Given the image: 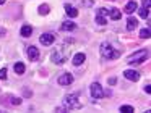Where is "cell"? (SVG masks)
Returning a JSON list of instances; mask_svg holds the SVG:
<instances>
[{"instance_id": "6da1fadb", "label": "cell", "mask_w": 151, "mask_h": 113, "mask_svg": "<svg viewBox=\"0 0 151 113\" xmlns=\"http://www.w3.org/2000/svg\"><path fill=\"white\" fill-rule=\"evenodd\" d=\"M120 53L122 52L117 47H114L111 42H102L101 44V55L107 60H115V58L120 57Z\"/></svg>"}, {"instance_id": "7a4b0ae2", "label": "cell", "mask_w": 151, "mask_h": 113, "mask_svg": "<svg viewBox=\"0 0 151 113\" xmlns=\"http://www.w3.org/2000/svg\"><path fill=\"white\" fill-rule=\"evenodd\" d=\"M63 107H65L67 110H78L81 108V102L78 100V97L76 95H67L65 100H63Z\"/></svg>"}, {"instance_id": "3957f363", "label": "cell", "mask_w": 151, "mask_h": 113, "mask_svg": "<svg viewBox=\"0 0 151 113\" xmlns=\"http://www.w3.org/2000/svg\"><path fill=\"white\" fill-rule=\"evenodd\" d=\"M146 58H148V50H138V52H135V53H132L130 57H128V63L138 65V63H143Z\"/></svg>"}, {"instance_id": "277c9868", "label": "cell", "mask_w": 151, "mask_h": 113, "mask_svg": "<svg viewBox=\"0 0 151 113\" xmlns=\"http://www.w3.org/2000/svg\"><path fill=\"white\" fill-rule=\"evenodd\" d=\"M50 58H52V61L55 65H63V63H65V60H67V50H65V48H59V50L54 52Z\"/></svg>"}, {"instance_id": "5b68a950", "label": "cell", "mask_w": 151, "mask_h": 113, "mask_svg": "<svg viewBox=\"0 0 151 113\" xmlns=\"http://www.w3.org/2000/svg\"><path fill=\"white\" fill-rule=\"evenodd\" d=\"M89 90H91V97L94 100H99V99L104 97V90H102V87H101V84H99V82H93Z\"/></svg>"}, {"instance_id": "8992f818", "label": "cell", "mask_w": 151, "mask_h": 113, "mask_svg": "<svg viewBox=\"0 0 151 113\" xmlns=\"http://www.w3.org/2000/svg\"><path fill=\"white\" fill-rule=\"evenodd\" d=\"M39 42L44 45V47H49V45H52L54 42H55V36H54V34H50V32H46V34H41Z\"/></svg>"}, {"instance_id": "52a82bcc", "label": "cell", "mask_w": 151, "mask_h": 113, "mask_svg": "<svg viewBox=\"0 0 151 113\" xmlns=\"http://www.w3.org/2000/svg\"><path fill=\"white\" fill-rule=\"evenodd\" d=\"M106 15H107V10L106 8H98V11H96V21H98V24H101V26L107 24Z\"/></svg>"}, {"instance_id": "ba28073f", "label": "cell", "mask_w": 151, "mask_h": 113, "mask_svg": "<svg viewBox=\"0 0 151 113\" xmlns=\"http://www.w3.org/2000/svg\"><path fill=\"white\" fill-rule=\"evenodd\" d=\"M57 82H59L60 86H70V84L73 82L72 73H63L62 76H59V81H57Z\"/></svg>"}, {"instance_id": "9c48e42d", "label": "cell", "mask_w": 151, "mask_h": 113, "mask_svg": "<svg viewBox=\"0 0 151 113\" xmlns=\"http://www.w3.org/2000/svg\"><path fill=\"white\" fill-rule=\"evenodd\" d=\"M28 58H29L31 61L39 60V48L34 47V45H29V47H28Z\"/></svg>"}, {"instance_id": "30bf717a", "label": "cell", "mask_w": 151, "mask_h": 113, "mask_svg": "<svg viewBox=\"0 0 151 113\" xmlns=\"http://www.w3.org/2000/svg\"><path fill=\"white\" fill-rule=\"evenodd\" d=\"M124 76L127 77L128 81H138V79H140V73L135 71V70H125L124 71Z\"/></svg>"}, {"instance_id": "8fae6325", "label": "cell", "mask_w": 151, "mask_h": 113, "mask_svg": "<svg viewBox=\"0 0 151 113\" xmlns=\"http://www.w3.org/2000/svg\"><path fill=\"white\" fill-rule=\"evenodd\" d=\"M137 8H138V5H137V2H133V0H130V2L125 5V8H124V11L127 13V15H132L133 11H137Z\"/></svg>"}, {"instance_id": "7c38bea8", "label": "cell", "mask_w": 151, "mask_h": 113, "mask_svg": "<svg viewBox=\"0 0 151 113\" xmlns=\"http://www.w3.org/2000/svg\"><path fill=\"white\" fill-rule=\"evenodd\" d=\"M85 60H86V55L85 53H76L75 57H73V60H72V63L75 65V66H78V65H81V63H85Z\"/></svg>"}, {"instance_id": "4fadbf2b", "label": "cell", "mask_w": 151, "mask_h": 113, "mask_svg": "<svg viewBox=\"0 0 151 113\" xmlns=\"http://www.w3.org/2000/svg\"><path fill=\"white\" fill-rule=\"evenodd\" d=\"M65 13L70 16V18H76V16H78V10H76L75 6H72V5H65Z\"/></svg>"}, {"instance_id": "5bb4252c", "label": "cell", "mask_w": 151, "mask_h": 113, "mask_svg": "<svg viewBox=\"0 0 151 113\" xmlns=\"http://www.w3.org/2000/svg\"><path fill=\"white\" fill-rule=\"evenodd\" d=\"M60 29H62V31H75V29H76V24H75L73 21H65L62 26H60Z\"/></svg>"}, {"instance_id": "9a60e30c", "label": "cell", "mask_w": 151, "mask_h": 113, "mask_svg": "<svg viewBox=\"0 0 151 113\" xmlns=\"http://www.w3.org/2000/svg\"><path fill=\"white\" fill-rule=\"evenodd\" d=\"M138 26V21L137 18H133V16H130V18L127 19V31H133L135 28Z\"/></svg>"}, {"instance_id": "2e32d148", "label": "cell", "mask_w": 151, "mask_h": 113, "mask_svg": "<svg viewBox=\"0 0 151 113\" xmlns=\"http://www.w3.org/2000/svg\"><path fill=\"white\" fill-rule=\"evenodd\" d=\"M20 34L23 36V37H29L31 34H33V28H31L29 24H24L23 28H21V31H20Z\"/></svg>"}, {"instance_id": "e0dca14e", "label": "cell", "mask_w": 151, "mask_h": 113, "mask_svg": "<svg viewBox=\"0 0 151 113\" xmlns=\"http://www.w3.org/2000/svg\"><path fill=\"white\" fill-rule=\"evenodd\" d=\"M15 73L17 74H24V70H26V66H24V63H21V61H18V63H15Z\"/></svg>"}, {"instance_id": "ac0fdd59", "label": "cell", "mask_w": 151, "mask_h": 113, "mask_svg": "<svg viewBox=\"0 0 151 113\" xmlns=\"http://www.w3.org/2000/svg\"><path fill=\"white\" fill-rule=\"evenodd\" d=\"M49 11H50V8H49V5H47V3H42V5L39 6V10H37V13H39V15H42V16L49 15Z\"/></svg>"}, {"instance_id": "d6986e66", "label": "cell", "mask_w": 151, "mask_h": 113, "mask_svg": "<svg viewBox=\"0 0 151 113\" xmlns=\"http://www.w3.org/2000/svg\"><path fill=\"white\" fill-rule=\"evenodd\" d=\"M109 16H111L112 19H120V16H122V13L119 11L117 8H111L109 10Z\"/></svg>"}, {"instance_id": "ffe728a7", "label": "cell", "mask_w": 151, "mask_h": 113, "mask_svg": "<svg viewBox=\"0 0 151 113\" xmlns=\"http://www.w3.org/2000/svg\"><path fill=\"white\" fill-rule=\"evenodd\" d=\"M120 112H122V113H133L135 108H133L132 105H122V107H120Z\"/></svg>"}, {"instance_id": "44dd1931", "label": "cell", "mask_w": 151, "mask_h": 113, "mask_svg": "<svg viewBox=\"0 0 151 113\" xmlns=\"http://www.w3.org/2000/svg\"><path fill=\"white\" fill-rule=\"evenodd\" d=\"M140 37L141 39H148V37H150V28H143V29H141V31H140Z\"/></svg>"}, {"instance_id": "7402d4cb", "label": "cell", "mask_w": 151, "mask_h": 113, "mask_svg": "<svg viewBox=\"0 0 151 113\" xmlns=\"http://www.w3.org/2000/svg\"><path fill=\"white\" fill-rule=\"evenodd\" d=\"M140 16H141V18H148V16H150V10H148L146 6L140 8Z\"/></svg>"}, {"instance_id": "603a6c76", "label": "cell", "mask_w": 151, "mask_h": 113, "mask_svg": "<svg viewBox=\"0 0 151 113\" xmlns=\"http://www.w3.org/2000/svg\"><path fill=\"white\" fill-rule=\"evenodd\" d=\"M10 103H12V105H21V99H20V97H13V95H10Z\"/></svg>"}, {"instance_id": "cb8c5ba5", "label": "cell", "mask_w": 151, "mask_h": 113, "mask_svg": "<svg viewBox=\"0 0 151 113\" xmlns=\"http://www.w3.org/2000/svg\"><path fill=\"white\" fill-rule=\"evenodd\" d=\"M80 3H81V6H86V8H89V6L94 5L93 0H80Z\"/></svg>"}, {"instance_id": "d4e9b609", "label": "cell", "mask_w": 151, "mask_h": 113, "mask_svg": "<svg viewBox=\"0 0 151 113\" xmlns=\"http://www.w3.org/2000/svg\"><path fill=\"white\" fill-rule=\"evenodd\" d=\"M0 79H7V68H2V70H0Z\"/></svg>"}, {"instance_id": "484cf974", "label": "cell", "mask_w": 151, "mask_h": 113, "mask_svg": "<svg viewBox=\"0 0 151 113\" xmlns=\"http://www.w3.org/2000/svg\"><path fill=\"white\" fill-rule=\"evenodd\" d=\"M145 92L146 94H151V86L148 84V86H145Z\"/></svg>"}, {"instance_id": "4316f807", "label": "cell", "mask_w": 151, "mask_h": 113, "mask_svg": "<svg viewBox=\"0 0 151 113\" xmlns=\"http://www.w3.org/2000/svg\"><path fill=\"white\" fill-rule=\"evenodd\" d=\"M65 107H57V108H55V112H60V113H62V112H65Z\"/></svg>"}, {"instance_id": "83f0119b", "label": "cell", "mask_w": 151, "mask_h": 113, "mask_svg": "<svg viewBox=\"0 0 151 113\" xmlns=\"http://www.w3.org/2000/svg\"><path fill=\"white\" fill-rule=\"evenodd\" d=\"M115 82H117V79H115V77H111V79H109V84H111V86H114Z\"/></svg>"}, {"instance_id": "f1b7e54d", "label": "cell", "mask_w": 151, "mask_h": 113, "mask_svg": "<svg viewBox=\"0 0 151 113\" xmlns=\"http://www.w3.org/2000/svg\"><path fill=\"white\" fill-rule=\"evenodd\" d=\"M143 6H146V8H150V0H143Z\"/></svg>"}, {"instance_id": "f546056e", "label": "cell", "mask_w": 151, "mask_h": 113, "mask_svg": "<svg viewBox=\"0 0 151 113\" xmlns=\"http://www.w3.org/2000/svg\"><path fill=\"white\" fill-rule=\"evenodd\" d=\"M5 32H7V31H5V28H0V36H2V37L5 36Z\"/></svg>"}, {"instance_id": "4dcf8cb0", "label": "cell", "mask_w": 151, "mask_h": 113, "mask_svg": "<svg viewBox=\"0 0 151 113\" xmlns=\"http://www.w3.org/2000/svg\"><path fill=\"white\" fill-rule=\"evenodd\" d=\"M4 3H5V0H0V5H4Z\"/></svg>"}]
</instances>
